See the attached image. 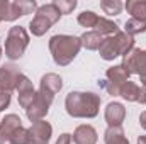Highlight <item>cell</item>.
<instances>
[{
    "label": "cell",
    "instance_id": "cell-1",
    "mask_svg": "<svg viewBox=\"0 0 146 144\" xmlns=\"http://www.w3.org/2000/svg\"><path fill=\"white\" fill-rule=\"evenodd\" d=\"M100 95L94 92H70L65 98V110L73 119H94L100 110Z\"/></svg>",
    "mask_w": 146,
    "mask_h": 144
},
{
    "label": "cell",
    "instance_id": "cell-2",
    "mask_svg": "<svg viewBox=\"0 0 146 144\" xmlns=\"http://www.w3.org/2000/svg\"><path fill=\"white\" fill-rule=\"evenodd\" d=\"M48 48H49L53 61L58 66H68L73 59L78 56V53L82 49V42H80V37H76V36L54 34V36L49 37Z\"/></svg>",
    "mask_w": 146,
    "mask_h": 144
},
{
    "label": "cell",
    "instance_id": "cell-3",
    "mask_svg": "<svg viewBox=\"0 0 146 144\" xmlns=\"http://www.w3.org/2000/svg\"><path fill=\"white\" fill-rule=\"evenodd\" d=\"M133 49H134V37L126 34L124 31H119L114 36L104 37L99 48V54L106 61H114L119 56H126Z\"/></svg>",
    "mask_w": 146,
    "mask_h": 144
},
{
    "label": "cell",
    "instance_id": "cell-4",
    "mask_svg": "<svg viewBox=\"0 0 146 144\" xmlns=\"http://www.w3.org/2000/svg\"><path fill=\"white\" fill-rule=\"evenodd\" d=\"M61 14L58 12V9L51 3H44V5H39L36 10V15L33 17V20L29 22V31L31 34L36 37L44 36L58 20H60Z\"/></svg>",
    "mask_w": 146,
    "mask_h": 144
},
{
    "label": "cell",
    "instance_id": "cell-5",
    "mask_svg": "<svg viewBox=\"0 0 146 144\" xmlns=\"http://www.w3.org/2000/svg\"><path fill=\"white\" fill-rule=\"evenodd\" d=\"M29 46V34L22 26H14L9 29L5 37V56L10 61L21 59Z\"/></svg>",
    "mask_w": 146,
    "mask_h": 144
},
{
    "label": "cell",
    "instance_id": "cell-6",
    "mask_svg": "<svg viewBox=\"0 0 146 144\" xmlns=\"http://www.w3.org/2000/svg\"><path fill=\"white\" fill-rule=\"evenodd\" d=\"M121 65L131 75H138L139 78H146V49L134 48L126 56H122Z\"/></svg>",
    "mask_w": 146,
    "mask_h": 144
},
{
    "label": "cell",
    "instance_id": "cell-7",
    "mask_svg": "<svg viewBox=\"0 0 146 144\" xmlns=\"http://www.w3.org/2000/svg\"><path fill=\"white\" fill-rule=\"evenodd\" d=\"M51 136L53 126L48 120H39L27 129V144H49Z\"/></svg>",
    "mask_w": 146,
    "mask_h": 144
},
{
    "label": "cell",
    "instance_id": "cell-8",
    "mask_svg": "<svg viewBox=\"0 0 146 144\" xmlns=\"http://www.w3.org/2000/svg\"><path fill=\"white\" fill-rule=\"evenodd\" d=\"M51 104H53L51 98H48V97H44L41 92H37L34 102H33V104L27 107V110H26L27 119H29L33 124H34V122H39V120H44V117H46L48 112H49Z\"/></svg>",
    "mask_w": 146,
    "mask_h": 144
},
{
    "label": "cell",
    "instance_id": "cell-9",
    "mask_svg": "<svg viewBox=\"0 0 146 144\" xmlns=\"http://www.w3.org/2000/svg\"><path fill=\"white\" fill-rule=\"evenodd\" d=\"M22 73L14 63H5L0 68V92L12 93L17 87V80Z\"/></svg>",
    "mask_w": 146,
    "mask_h": 144
},
{
    "label": "cell",
    "instance_id": "cell-10",
    "mask_svg": "<svg viewBox=\"0 0 146 144\" xmlns=\"http://www.w3.org/2000/svg\"><path fill=\"white\" fill-rule=\"evenodd\" d=\"M22 127V120L17 114H7L0 120V144H12L14 132Z\"/></svg>",
    "mask_w": 146,
    "mask_h": 144
},
{
    "label": "cell",
    "instance_id": "cell-11",
    "mask_svg": "<svg viewBox=\"0 0 146 144\" xmlns=\"http://www.w3.org/2000/svg\"><path fill=\"white\" fill-rule=\"evenodd\" d=\"M61 88H63V78L56 73H46V75H42V78L39 81V90L37 92H41L44 97L54 100V95Z\"/></svg>",
    "mask_w": 146,
    "mask_h": 144
},
{
    "label": "cell",
    "instance_id": "cell-12",
    "mask_svg": "<svg viewBox=\"0 0 146 144\" xmlns=\"http://www.w3.org/2000/svg\"><path fill=\"white\" fill-rule=\"evenodd\" d=\"M104 119L107 122L109 127H115V126H122L124 119H126V107L121 102H109L107 107L104 110Z\"/></svg>",
    "mask_w": 146,
    "mask_h": 144
},
{
    "label": "cell",
    "instance_id": "cell-13",
    "mask_svg": "<svg viewBox=\"0 0 146 144\" xmlns=\"http://www.w3.org/2000/svg\"><path fill=\"white\" fill-rule=\"evenodd\" d=\"M36 0H14L10 2V15H9V22L17 20L19 17H24L27 14H36L37 10Z\"/></svg>",
    "mask_w": 146,
    "mask_h": 144
},
{
    "label": "cell",
    "instance_id": "cell-14",
    "mask_svg": "<svg viewBox=\"0 0 146 144\" xmlns=\"http://www.w3.org/2000/svg\"><path fill=\"white\" fill-rule=\"evenodd\" d=\"M73 144H97L99 141V134L95 131L94 126L90 124H82L78 126L72 134Z\"/></svg>",
    "mask_w": 146,
    "mask_h": 144
},
{
    "label": "cell",
    "instance_id": "cell-15",
    "mask_svg": "<svg viewBox=\"0 0 146 144\" xmlns=\"http://www.w3.org/2000/svg\"><path fill=\"white\" fill-rule=\"evenodd\" d=\"M129 76H131V73L127 71L122 65H115V66H110L109 70L106 71V80L110 81L112 85H115V87H122L127 80H129Z\"/></svg>",
    "mask_w": 146,
    "mask_h": 144
},
{
    "label": "cell",
    "instance_id": "cell-16",
    "mask_svg": "<svg viewBox=\"0 0 146 144\" xmlns=\"http://www.w3.org/2000/svg\"><path fill=\"white\" fill-rule=\"evenodd\" d=\"M102 41H104V36L99 34L97 31H85V32L80 36L82 48H85V49H88V51H99Z\"/></svg>",
    "mask_w": 146,
    "mask_h": 144
},
{
    "label": "cell",
    "instance_id": "cell-17",
    "mask_svg": "<svg viewBox=\"0 0 146 144\" xmlns=\"http://www.w3.org/2000/svg\"><path fill=\"white\" fill-rule=\"evenodd\" d=\"M104 143L106 144H131L127 141L122 126H115V127H107V131L104 132Z\"/></svg>",
    "mask_w": 146,
    "mask_h": 144
},
{
    "label": "cell",
    "instance_id": "cell-18",
    "mask_svg": "<svg viewBox=\"0 0 146 144\" xmlns=\"http://www.w3.org/2000/svg\"><path fill=\"white\" fill-rule=\"evenodd\" d=\"M127 14H131L133 19L146 22V0H127L124 3Z\"/></svg>",
    "mask_w": 146,
    "mask_h": 144
},
{
    "label": "cell",
    "instance_id": "cell-19",
    "mask_svg": "<svg viewBox=\"0 0 146 144\" xmlns=\"http://www.w3.org/2000/svg\"><path fill=\"white\" fill-rule=\"evenodd\" d=\"M139 92H141V87H139L138 83L127 80V81L121 87V90H119V97H122L126 102H138V98H139Z\"/></svg>",
    "mask_w": 146,
    "mask_h": 144
},
{
    "label": "cell",
    "instance_id": "cell-20",
    "mask_svg": "<svg viewBox=\"0 0 146 144\" xmlns=\"http://www.w3.org/2000/svg\"><path fill=\"white\" fill-rule=\"evenodd\" d=\"M94 31H97L99 34H102L104 37H107V36H114V34H117V32H119V26H117L114 20L107 19V17H100Z\"/></svg>",
    "mask_w": 146,
    "mask_h": 144
},
{
    "label": "cell",
    "instance_id": "cell-21",
    "mask_svg": "<svg viewBox=\"0 0 146 144\" xmlns=\"http://www.w3.org/2000/svg\"><path fill=\"white\" fill-rule=\"evenodd\" d=\"M99 19H100V15L95 14L94 10H83L82 14H78L76 22H78L82 27H87L88 31H94L95 26H97V22H99Z\"/></svg>",
    "mask_w": 146,
    "mask_h": 144
},
{
    "label": "cell",
    "instance_id": "cell-22",
    "mask_svg": "<svg viewBox=\"0 0 146 144\" xmlns=\"http://www.w3.org/2000/svg\"><path fill=\"white\" fill-rule=\"evenodd\" d=\"M124 32L129 34V36H138V34H143L146 32V22L143 20H138V19H127L124 22Z\"/></svg>",
    "mask_w": 146,
    "mask_h": 144
},
{
    "label": "cell",
    "instance_id": "cell-23",
    "mask_svg": "<svg viewBox=\"0 0 146 144\" xmlns=\"http://www.w3.org/2000/svg\"><path fill=\"white\" fill-rule=\"evenodd\" d=\"M100 9L104 10V14H107L110 17L119 15L124 9V3L121 0H102L100 2Z\"/></svg>",
    "mask_w": 146,
    "mask_h": 144
},
{
    "label": "cell",
    "instance_id": "cell-24",
    "mask_svg": "<svg viewBox=\"0 0 146 144\" xmlns=\"http://www.w3.org/2000/svg\"><path fill=\"white\" fill-rule=\"evenodd\" d=\"M53 5L58 9V12H60L61 15H68V14H72L73 10L76 9L78 2H76V0H54Z\"/></svg>",
    "mask_w": 146,
    "mask_h": 144
},
{
    "label": "cell",
    "instance_id": "cell-25",
    "mask_svg": "<svg viewBox=\"0 0 146 144\" xmlns=\"http://www.w3.org/2000/svg\"><path fill=\"white\" fill-rule=\"evenodd\" d=\"M12 144H27V129L22 126L19 127L14 136H12Z\"/></svg>",
    "mask_w": 146,
    "mask_h": 144
},
{
    "label": "cell",
    "instance_id": "cell-26",
    "mask_svg": "<svg viewBox=\"0 0 146 144\" xmlns=\"http://www.w3.org/2000/svg\"><path fill=\"white\" fill-rule=\"evenodd\" d=\"M10 15V2L9 0H0V22H9Z\"/></svg>",
    "mask_w": 146,
    "mask_h": 144
},
{
    "label": "cell",
    "instance_id": "cell-27",
    "mask_svg": "<svg viewBox=\"0 0 146 144\" xmlns=\"http://www.w3.org/2000/svg\"><path fill=\"white\" fill-rule=\"evenodd\" d=\"M10 100H12V93L0 92V112H2V110H5V108L10 105Z\"/></svg>",
    "mask_w": 146,
    "mask_h": 144
},
{
    "label": "cell",
    "instance_id": "cell-28",
    "mask_svg": "<svg viewBox=\"0 0 146 144\" xmlns=\"http://www.w3.org/2000/svg\"><path fill=\"white\" fill-rule=\"evenodd\" d=\"M56 144H73V139H72V134L68 132H63L58 139H56Z\"/></svg>",
    "mask_w": 146,
    "mask_h": 144
},
{
    "label": "cell",
    "instance_id": "cell-29",
    "mask_svg": "<svg viewBox=\"0 0 146 144\" xmlns=\"http://www.w3.org/2000/svg\"><path fill=\"white\" fill-rule=\"evenodd\" d=\"M138 104L146 105V87H141V92H139V98H138Z\"/></svg>",
    "mask_w": 146,
    "mask_h": 144
},
{
    "label": "cell",
    "instance_id": "cell-30",
    "mask_svg": "<svg viewBox=\"0 0 146 144\" xmlns=\"http://www.w3.org/2000/svg\"><path fill=\"white\" fill-rule=\"evenodd\" d=\"M139 126L146 131V110L145 112H141V115H139Z\"/></svg>",
    "mask_w": 146,
    "mask_h": 144
},
{
    "label": "cell",
    "instance_id": "cell-31",
    "mask_svg": "<svg viewBox=\"0 0 146 144\" xmlns=\"http://www.w3.org/2000/svg\"><path fill=\"white\" fill-rule=\"evenodd\" d=\"M138 144H146V134H143V136L138 137Z\"/></svg>",
    "mask_w": 146,
    "mask_h": 144
},
{
    "label": "cell",
    "instance_id": "cell-32",
    "mask_svg": "<svg viewBox=\"0 0 146 144\" xmlns=\"http://www.w3.org/2000/svg\"><path fill=\"white\" fill-rule=\"evenodd\" d=\"M141 80V87H146V78H139Z\"/></svg>",
    "mask_w": 146,
    "mask_h": 144
},
{
    "label": "cell",
    "instance_id": "cell-33",
    "mask_svg": "<svg viewBox=\"0 0 146 144\" xmlns=\"http://www.w3.org/2000/svg\"><path fill=\"white\" fill-rule=\"evenodd\" d=\"M2 54H3V48L0 46V59H2Z\"/></svg>",
    "mask_w": 146,
    "mask_h": 144
}]
</instances>
